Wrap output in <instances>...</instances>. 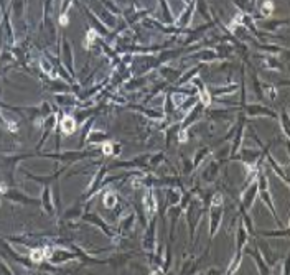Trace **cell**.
Instances as JSON below:
<instances>
[{
  "label": "cell",
  "instance_id": "1",
  "mask_svg": "<svg viewBox=\"0 0 290 275\" xmlns=\"http://www.w3.org/2000/svg\"><path fill=\"white\" fill-rule=\"evenodd\" d=\"M63 130L66 133H71L73 130H74V122H73L71 117H66V119L63 120Z\"/></svg>",
  "mask_w": 290,
  "mask_h": 275
},
{
  "label": "cell",
  "instance_id": "2",
  "mask_svg": "<svg viewBox=\"0 0 290 275\" xmlns=\"http://www.w3.org/2000/svg\"><path fill=\"white\" fill-rule=\"evenodd\" d=\"M46 255V250H40V249H36V250H33L31 252V259L35 260V262H38V260H41V259Z\"/></svg>",
  "mask_w": 290,
  "mask_h": 275
},
{
  "label": "cell",
  "instance_id": "3",
  "mask_svg": "<svg viewBox=\"0 0 290 275\" xmlns=\"http://www.w3.org/2000/svg\"><path fill=\"white\" fill-rule=\"evenodd\" d=\"M114 203H116V199H114V195H109V196H107V199H106V204H107V206H114Z\"/></svg>",
  "mask_w": 290,
  "mask_h": 275
},
{
  "label": "cell",
  "instance_id": "4",
  "mask_svg": "<svg viewBox=\"0 0 290 275\" xmlns=\"http://www.w3.org/2000/svg\"><path fill=\"white\" fill-rule=\"evenodd\" d=\"M221 203H223L221 196H219V195H216V196H214V199H213V204H214V206H218V204H221Z\"/></svg>",
  "mask_w": 290,
  "mask_h": 275
},
{
  "label": "cell",
  "instance_id": "5",
  "mask_svg": "<svg viewBox=\"0 0 290 275\" xmlns=\"http://www.w3.org/2000/svg\"><path fill=\"white\" fill-rule=\"evenodd\" d=\"M104 153H110V143L104 145Z\"/></svg>",
  "mask_w": 290,
  "mask_h": 275
}]
</instances>
